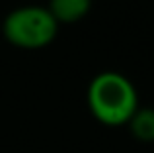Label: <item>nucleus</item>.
<instances>
[{"label":"nucleus","mask_w":154,"mask_h":153,"mask_svg":"<svg viewBox=\"0 0 154 153\" xmlns=\"http://www.w3.org/2000/svg\"><path fill=\"white\" fill-rule=\"evenodd\" d=\"M88 108L105 126H123L139 110V94L127 76L105 71L94 76L88 86Z\"/></svg>","instance_id":"obj_1"},{"label":"nucleus","mask_w":154,"mask_h":153,"mask_svg":"<svg viewBox=\"0 0 154 153\" xmlns=\"http://www.w3.org/2000/svg\"><path fill=\"white\" fill-rule=\"evenodd\" d=\"M4 37L22 49H41L57 37L59 24L43 6H22L6 16Z\"/></svg>","instance_id":"obj_2"},{"label":"nucleus","mask_w":154,"mask_h":153,"mask_svg":"<svg viewBox=\"0 0 154 153\" xmlns=\"http://www.w3.org/2000/svg\"><path fill=\"white\" fill-rule=\"evenodd\" d=\"M90 8L92 0H51L47 10L60 26V24H74L82 20L90 12Z\"/></svg>","instance_id":"obj_3"},{"label":"nucleus","mask_w":154,"mask_h":153,"mask_svg":"<svg viewBox=\"0 0 154 153\" xmlns=\"http://www.w3.org/2000/svg\"><path fill=\"white\" fill-rule=\"evenodd\" d=\"M129 128L139 142H154V110L152 108H139L133 114V118L129 120Z\"/></svg>","instance_id":"obj_4"}]
</instances>
